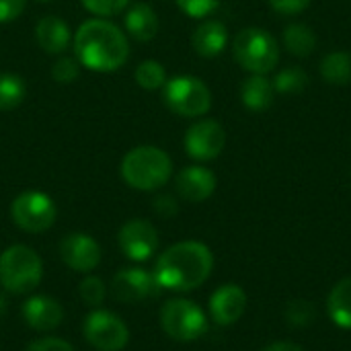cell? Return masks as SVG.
<instances>
[{
  "label": "cell",
  "instance_id": "6da1fadb",
  "mask_svg": "<svg viewBox=\"0 0 351 351\" xmlns=\"http://www.w3.org/2000/svg\"><path fill=\"white\" fill-rule=\"evenodd\" d=\"M74 53L90 72H115L130 58V41L115 23L97 16L76 29Z\"/></svg>",
  "mask_w": 351,
  "mask_h": 351
},
{
  "label": "cell",
  "instance_id": "7a4b0ae2",
  "mask_svg": "<svg viewBox=\"0 0 351 351\" xmlns=\"http://www.w3.org/2000/svg\"><path fill=\"white\" fill-rule=\"evenodd\" d=\"M214 255L197 241H183L169 247L156 261L154 278L160 288L189 292L199 288L212 274Z\"/></svg>",
  "mask_w": 351,
  "mask_h": 351
},
{
  "label": "cell",
  "instance_id": "3957f363",
  "mask_svg": "<svg viewBox=\"0 0 351 351\" xmlns=\"http://www.w3.org/2000/svg\"><path fill=\"white\" fill-rule=\"evenodd\" d=\"M173 175L171 156L158 146H138L121 160L123 181L138 191L160 189Z\"/></svg>",
  "mask_w": 351,
  "mask_h": 351
},
{
  "label": "cell",
  "instance_id": "277c9868",
  "mask_svg": "<svg viewBox=\"0 0 351 351\" xmlns=\"http://www.w3.org/2000/svg\"><path fill=\"white\" fill-rule=\"evenodd\" d=\"M232 56L243 70L251 74H267L280 62V43L269 31L261 27H247L237 33L232 41Z\"/></svg>",
  "mask_w": 351,
  "mask_h": 351
},
{
  "label": "cell",
  "instance_id": "5b68a950",
  "mask_svg": "<svg viewBox=\"0 0 351 351\" xmlns=\"http://www.w3.org/2000/svg\"><path fill=\"white\" fill-rule=\"evenodd\" d=\"M43 265L39 255L25 247L12 245L0 255V284L12 294H27L41 282Z\"/></svg>",
  "mask_w": 351,
  "mask_h": 351
},
{
  "label": "cell",
  "instance_id": "8992f818",
  "mask_svg": "<svg viewBox=\"0 0 351 351\" xmlns=\"http://www.w3.org/2000/svg\"><path fill=\"white\" fill-rule=\"evenodd\" d=\"M162 101L181 117H202L212 109V93L208 84L191 74L169 78L162 86Z\"/></svg>",
  "mask_w": 351,
  "mask_h": 351
},
{
  "label": "cell",
  "instance_id": "52a82bcc",
  "mask_svg": "<svg viewBox=\"0 0 351 351\" xmlns=\"http://www.w3.org/2000/svg\"><path fill=\"white\" fill-rule=\"evenodd\" d=\"M160 327L175 341H195L208 331V321L195 302L175 298L162 306Z\"/></svg>",
  "mask_w": 351,
  "mask_h": 351
},
{
  "label": "cell",
  "instance_id": "ba28073f",
  "mask_svg": "<svg viewBox=\"0 0 351 351\" xmlns=\"http://www.w3.org/2000/svg\"><path fill=\"white\" fill-rule=\"evenodd\" d=\"M10 218L25 232H43L56 222V204L43 191H23L10 204Z\"/></svg>",
  "mask_w": 351,
  "mask_h": 351
},
{
  "label": "cell",
  "instance_id": "9c48e42d",
  "mask_svg": "<svg viewBox=\"0 0 351 351\" xmlns=\"http://www.w3.org/2000/svg\"><path fill=\"white\" fill-rule=\"evenodd\" d=\"M84 337L99 351H119L130 341L125 323L109 311H93L84 321Z\"/></svg>",
  "mask_w": 351,
  "mask_h": 351
},
{
  "label": "cell",
  "instance_id": "30bf717a",
  "mask_svg": "<svg viewBox=\"0 0 351 351\" xmlns=\"http://www.w3.org/2000/svg\"><path fill=\"white\" fill-rule=\"evenodd\" d=\"M226 144V132L222 128V123H218L216 119H199L195 121L183 138V146L185 152L199 162H208L214 160L222 154Z\"/></svg>",
  "mask_w": 351,
  "mask_h": 351
},
{
  "label": "cell",
  "instance_id": "8fae6325",
  "mask_svg": "<svg viewBox=\"0 0 351 351\" xmlns=\"http://www.w3.org/2000/svg\"><path fill=\"white\" fill-rule=\"evenodd\" d=\"M119 247L123 255L132 261H146L158 249V232L156 228L142 218L130 220L119 230Z\"/></svg>",
  "mask_w": 351,
  "mask_h": 351
},
{
  "label": "cell",
  "instance_id": "7c38bea8",
  "mask_svg": "<svg viewBox=\"0 0 351 351\" xmlns=\"http://www.w3.org/2000/svg\"><path fill=\"white\" fill-rule=\"evenodd\" d=\"M111 290H113L115 300L123 304H132V302H142L146 298H154L160 292V286L154 274L134 267V269H121L113 278Z\"/></svg>",
  "mask_w": 351,
  "mask_h": 351
},
{
  "label": "cell",
  "instance_id": "4fadbf2b",
  "mask_svg": "<svg viewBox=\"0 0 351 351\" xmlns=\"http://www.w3.org/2000/svg\"><path fill=\"white\" fill-rule=\"evenodd\" d=\"M60 255L64 263L74 271H93L101 261L99 243L82 232H72L60 243Z\"/></svg>",
  "mask_w": 351,
  "mask_h": 351
},
{
  "label": "cell",
  "instance_id": "5bb4252c",
  "mask_svg": "<svg viewBox=\"0 0 351 351\" xmlns=\"http://www.w3.org/2000/svg\"><path fill=\"white\" fill-rule=\"evenodd\" d=\"M247 308V294L237 284L220 286L210 298V315L216 325H234Z\"/></svg>",
  "mask_w": 351,
  "mask_h": 351
},
{
  "label": "cell",
  "instance_id": "9a60e30c",
  "mask_svg": "<svg viewBox=\"0 0 351 351\" xmlns=\"http://www.w3.org/2000/svg\"><path fill=\"white\" fill-rule=\"evenodd\" d=\"M175 189L185 202L191 204L206 202L216 191V175L199 165L185 167L175 179Z\"/></svg>",
  "mask_w": 351,
  "mask_h": 351
},
{
  "label": "cell",
  "instance_id": "2e32d148",
  "mask_svg": "<svg viewBox=\"0 0 351 351\" xmlns=\"http://www.w3.org/2000/svg\"><path fill=\"white\" fill-rule=\"evenodd\" d=\"M23 319L35 331H51L64 319V308L49 296H33L23 304Z\"/></svg>",
  "mask_w": 351,
  "mask_h": 351
},
{
  "label": "cell",
  "instance_id": "e0dca14e",
  "mask_svg": "<svg viewBox=\"0 0 351 351\" xmlns=\"http://www.w3.org/2000/svg\"><path fill=\"white\" fill-rule=\"evenodd\" d=\"M35 39L45 53L56 56V53H62L70 45L72 33H70V27L64 19H60L56 14H47V16H41L37 21Z\"/></svg>",
  "mask_w": 351,
  "mask_h": 351
},
{
  "label": "cell",
  "instance_id": "ac0fdd59",
  "mask_svg": "<svg viewBox=\"0 0 351 351\" xmlns=\"http://www.w3.org/2000/svg\"><path fill=\"white\" fill-rule=\"evenodd\" d=\"M123 25H125V33L136 39V41H152L158 33V14L156 10L146 4V2H134L132 6H128L125 16H123Z\"/></svg>",
  "mask_w": 351,
  "mask_h": 351
},
{
  "label": "cell",
  "instance_id": "d6986e66",
  "mask_svg": "<svg viewBox=\"0 0 351 351\" xmlns=\"http://www.w3.org/2000/svg\"><path fill=\"white\" fill-rule=\"evenodd\" d=\"M228 29L220 21H204L191 35V45L202 58H216L226 49Z\"/></svg>",
  "mask_w": 351,
  "mask_h": 351
},
{
  "label": "cell",
  "instance_id": "ffe728a7",
  "mask_svg": "<svg viewBox=\"0 0 351 351\" xmlns=\"http://www.w3.org/2000/svg\"><path fill=\"white\" fill-rule=\"evenodd\" d=\"M274 82L265 74H251L241 84V101L249 111L261 113L274 103Z\"/></svg>",
  "mask_w": 351,
  "mask_h": 351
},
{
  "label": "cell",
  "instance_id": "44dd1931",
  "mask_svg": "<svg viewBox=\"0 0 351 351\" xmlns=\"http://www.w3.org/2000/svg\"><path fill=\"white\" fill-rule=\"evenodd\" d=\"M327 313H329V319L337 327L351 329V276L337 282L333 290L329 292Z\"/></svg>",
  "mask_w": 351,
  "mask_h": 351
},
{
  "label": "cell",
  "instance_id": "7402d4cb",
  "mask_svg": "<svg viewBox=\"0 0 351 351\" xmlns=\"http://www.w3.org/2000/svg\"><path fill=\"white\" fill-rule=\"evenodd\" d=\"M321 76L327 84L346 86L351 82V53L337 49L323 58L321 62Z\"/></svg>",
  "mask_w": 351,
  "mask_h": 351
},
{
  "label": "cell",
  "instance_id": "603a6c76",
  "mask_svg": "<svg viewBox=\"0 0 351 351\" xmlns=\"http://www.w3.org/2000/svg\"><path fill=\"white\" fill-rule=\"evenodd\" d=\"M284 45L296 58H306L317 47L315 31L304 23H292L284 29Z\"/></svg>",
  "mask_w": 351,
  "mask_h": 351
},
{
  "label": "cell",
  "instance_id": "cb8c5ba5",
  "mask_svg": "<svg viewBox=\"0 0 351 351\" xmlns=\"http://www.w3.org/2000/svg\"><path fill=\"white\" fill-rule=\"evenodd\" d=\"M27 97V84L21 76L2 72L0 74V111L16 109Z\"/></svg>",
  "mask_w": 351,
  "mask_h": 351
},
{
  "label": "cell",
  "instance_id": "d4e9b609",
  "mask_svg": "<svg viewBox=\"0 0 351 351\" xmlns=\"http://www.w3.org/2000/svg\"><path fill=\"white\" fill-rule=\"evenodd\" d=\"M136 82L140 88L144 90H156V88H162L165 82L169 80L167 78V70L160 62L156 60H144L138 64L136 68Z\"/></svg>",
  "mask_w": 351,
  "mask_h": 351
},
{
  "label": "cell",
  "instance_id": "484cf974",
  "mask_svg": "<svg viewBox=\"0 0 351 351\" xmlns=\"http://www.w3.org/2000/svg\"><path fill=\"white\" fill-rule=\"evenodd\" d=\"M286 323L296 329L311 327L317 319V306L311 300H292L284 311Z\"/></svg>",
  "mask_w": 351,
  "mask_h": 351
},
{
  "label": "cell",
  "instance_id": "4316f807",
  "mask_svg": "<svg viewBox=\"0 0 351 351\" xmlns=\"http://www.w3.org/2000/svg\"><path fill=\"white\" fill-rule=\"evenodd\" d=\"M306 84H308V74L298 66H288V68L280 70L276 80H274V88L278 93H284V95L286 93L288 95L290 93H300Z\"/></svg>",
  "mask_w": 351,
  "mask_h": 351
},
{
  "label": "cell",
  "instance_id": "83f0119b",
  "mask_svg": "<svg viewBox=\"0 0 351 351\" xmlns=\"http://www.w3.org/2000/svg\"><path fill=\"white\" fill-rule=\"evenodd\" d=\"M80 74V62L76 58H60L53 66H51V78L60 84H70L78 78Z\"/></svg>",
  "mask_w": 351,
  "mask_h": 351
},
{
  "label": "cell",
  "instance_id": "f1b7e54d",
  "mask_svg": "<svg viewBox=\"0 0 351 351\" xmlns=\"http://www.w3.org/2000/svg\"><path fill=\"white\" fill-rule=\"evenodd\" d=\"M82 6L95 16H113L130 6V0H80Z\"/></svg>",
  "mask_w": 351,
  "mask_h": 351
},
{
  "label": "cell",
  "instance_id": "f546056e",
  "mask_svg": "<svg viewBox=\"0 0 351 351\" xmlns=\"http://www.w3.org/2000/svg\"><path fill=\"white\" fill-rule=\"evenodd\" d=\"M175 2L191 19H206L220 6V0H175Z\"/></svg>",
  "mask_w": 351,
  "mask_h": 351
},
{
  "label": "cell",
  "instance_id": "4dcf8cb0",
  "mask_svg": "<svg viewBox=\"0 0 351 351\" xmlns=\"http://www.w3.org/2000/svg\"><path fill=\"white\" fill-rule=\"evenodd\" d=\"M80 298L88 306H101L105 300V284L99 278H86L80 282Z\"/></svg>",
  "mask_w": 351,
  "mask_h": 351
},
{
  "label": "cell",
  "instance_id": "1f68e13d",
  "mask_svg": "<svg viewBox=\"0 0 351 351\" xmlns=\"http://www.w3.org/2000/svg\"><path fill=\"white\" fill-rule=\"evenodd\" d=\"M313 0H269V6L280 12V14H300L302 10H306L311 6Z\"/></svg>",
  "mask_w": 351,
  "mask_h": 351
},
{
  "label": "cell",
  "instance_id": "d6a6232c",
  "mask_svg": "<svg viewBox=\"0 0 351 351\" xmlns=\"http://www.w3.org/2000/svg\"><path fill=\"white\" fill-rule=\"evenodd\" d=\"M27 351H74V348L62 339L56 337H43V339H35L27 346Z\"/></svg>",
  "mask_w": 351,
  "mask_h": 351
},
{
  "label": "cell",
  "instance_id": "836d02e7",
  "mask_svg": "<svg viewBox=\"0 0 351 351\" xmlns=\"http://www.w3.org/2000/svg\"><path fill=\"white\" fill-rule=\"evenodd\" d=\"M27 0H0V25L19 19L25 10Z\"/></svg>",
  "mask_w": 351,
  "mask_h": 351
},
{
  "label": "cell",
  "instance_id": "e575fe53",
  "mask_svg": "<svg viewBox=\"0 0 351 351\" xmlns=\"http://www.w3.org/2000/svg\"><path fill=\"white\" fill-rule=\"evenodd\" d=\"M154 210L160 216H175L177 214V202L171 195H158L154 199Z\"/></svg>",
  "mask_w": 351,
  "mask_h": 351
},
{
  "label": "cell",
  "instance_id": "d590c367",
  "mask_svg": "<svg viewBox=\"0 0 351 351\" xmlns=\"http://www.w3.org/2000/svg\"><path fill=\"white\" fill-rule=\"evenodd\" d=\"M261 351H304L300 346L292 343V341H276L267 348H263Z\"/></svg>",
  "mask_w": 351,
  "mask_h": 351
},
{
  "label": "cell",
  "instance_id": "8d00e7d4",
  "mask_svg": "<svg viewBox=\"0 0 351 351\" xmlns=\"http://www.w3.org/2000/svg\"><path fill=\"white\" fill-rule=\"evenodd\" d=\"M4 315H6V298L0 294V319H2Z\"/></svg>",
  "mask_w": 351,
  "mask_h": 351
},
{
  "label": "cell",
  "instance_id": "74e56055",
  "mask_svg": "<svg viewBox=\"0 0 351 351\" xmlns=\"http://www.w3.org/2000/svg\"><path fill=\"white\" fill-rule=\"evenodd\" d=\"M37 2H51V0H37Z\"/></svg>",
  "mask_w": 351,
  "mask_h": 351
}]
</instances>
